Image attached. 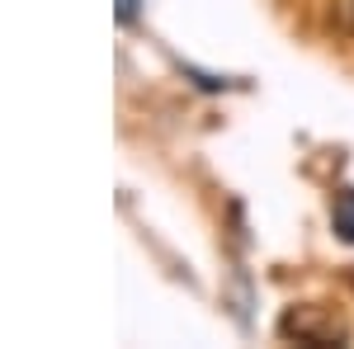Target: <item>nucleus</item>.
Masks as SVG:
<instances>
[{
    "instance_id": "obj_1",
    "label": "nucleus",
    "mask_w": 354,
    "mask_h": 349,
    "mask_svg": "<svg viewBox=\"0 0 354 349\" xmlns=\"http://www.w3.org/2000/svg\"><path fill=\"white\" fill-rule=\"evenodd\" d=\"M279 335L288 345H312V349H326V345H345L350 340V321L340 307L330 302H293L283 317H279Z\"/></svg>"
},
{
    "instance_id": "obj_2",
    "label": "nucleus",
    "mask_w": 354,
    "mask_h": 349,
    "mask_svg": "<svg viewBox=\"0 0 354 349\" xmlns=\"http://www.w3.org/2000/svg\"><path fill=\"white\" fill-rule=\"evenodd\" d=\"M330 217H335V232H340L345 241H354V189H340V194H335Z\"/></svg>"
},
{
    "instance_id": "obj_3",
    "label": "nucleus",
    "mask_w": 354,
    "mask_h": 349,
    "mask_svg": "<svg viewBox=\"0 0 354 349\" xmlns=\"http://www.w3.org/2000/svg\"><path fill=\"white\" fill-rule=\"evenodd\" d=\"M137 15V0H118V19H133Z\"/></svg>"
}]
</instances>
